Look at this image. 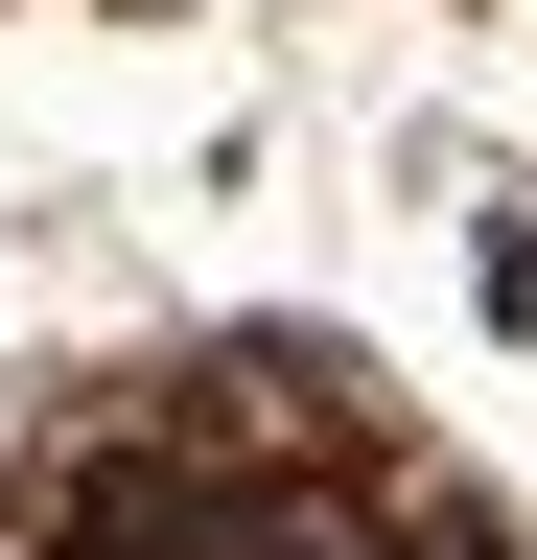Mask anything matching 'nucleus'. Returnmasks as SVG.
Segmentation results:
<instances>
[{
    "label": "nucleus",
    "instance_id": "f257e3e1",
    "mask_svg": "<svg viewBox=\"0 0 537 560\" xmlns=\"http://www.w3.org/2000/svg\"><path fill=\"white\" fill-rule=\"evenodd\" d=\"M71 560H234V514H211L187 467H117L94 514H71Z\"/></svg>",
    "mask_w": 537,
    "mask_h": 560
}]
</instances>
